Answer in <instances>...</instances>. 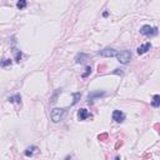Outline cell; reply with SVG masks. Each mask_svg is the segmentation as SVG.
I'll return each mask as SVG.
<instances>
[{
	"mask_svg": "<svg viewBox=\"0 0 160 160\" xmlns=\"http://www.w3.org/2000/svg\"><path fill=\"white\" fill-rule=\"evenodd\" d=\"M73 96H74V101H73V105H74V104H76V103L79 101V99H80V93H75Z\"/></svg>",
	"mask_w": 160,
	"mask_h": 160,
	"instance_id": "obj_17",
	"label": "cell"
},
{
	"mask_svg": "<svg viewBox=\"0 0 160 160\" xmlns=\"http://www.w3.org/2000/svg\"><path fill=\"white\" fill-rule=\"evenodd\" d=\"M125 119V115L123 111H120V110H114L113 111V120L116 123H122L123 120Z\"/></svg>",
	"mask_w": 160,
	"mask_h": 160,
	"instance_id": "obj_5",
	"label": "cell"
},
{
	"mask_svg": "<svg viewBox=\"0 0 160 160\" xmlns=\"http://www.w3.org/2000/svg\"><path fill=\"white\" fill-rule=\"evenodd\" d=\"M14 53H15V60L19 63L21 60V58H23V53L20 50H18V49H14Z\"/></svg>",
	"mask_w": 160,
	"mask_h": 160,
	"instance_id": "obj_13",
	"label": "cell"
},
{
	"mask_svg": "<svg viewBox=\"0 0 160 160\" xmlns=\"http://www.w3.org/2000/svg\"><path fill=\"white\" fill-rule=\"evenodd\" d=\"M100 55L104 56V58H114V56L118 55V51L115 49H111V48H106V49L100 50Z\"/></svg>",
	"mask_w": 160,
	"mask_h": 160,
	"instance_id": "obj_4",
	"label": "cell"
},
{
	"mask_svg": "<svg viewBox=\"0 0 160 160\" xmlns=\"http://www.w3.org/2000/svg\"><path fill=\"white\" fill-rule=\"evenodd\" d=\"M78 116H79V120H85L88 118H91V114L86 109H80L78 113Z\"/></svg>",
	"mask_w": 160,
	"mask_h": 160,
	"instance_id": "obj_9",
	"label": "cell"
},
{
	"mask_svg": "<svg viewBox=\"0 0 160 160\" xmlns=\"http://www.w3.org/2000/svg\"><path fill=\"white\" fill-rule=\"evenodd\" d=\"M8 100L10 103H18V104H20L21 103V96L19 94H15V95H13V96H9Z\"/></svg>",
	"mask_w": 160,
	"mask_h": 160,
	"instance_id": "obj_10",
	"label": "cell"
},
{
	"mask_svg": "<svg viewBox=\"0 0 160 160\" xmlns=\"http://www.w3.org/2000/svg\"><path fill=\"white\" fill-rule=\"evenodd\" d=\"M65 160H71V159H70V158H66V159H65Z\"/></svg>",
	"mask_w": 160,
	"mask_h": 160,
	"instance_id": "obj_19",
	"label": "cell"
},
{
	"mask_svg": "<svg viewBox=\"0 0 160 160\" xmlns=\"http://www.w3.org/2000/svg\"><path fill=\"white\" fill-rule=\"evenodd\" d=\"M91 74V66H86V68H85V73H83V78H88L89 75Z\"/></svg>",
	"mask_w": 160,
	"mask_h": 160,
	"instance_id": "obj_16",
	"label": "cell"
},
{
	"mask_svg": "<svg viewBox=\"0 0 160 160\" xmlns=\"http://www.w3.org/2000/svg\"><path fill=\"white\" fill-rule=\"evenodd\" d=\"M105 95V93L104 91H96V93H91V94L88 96V103L89 104H91L93 101H94L95 99H98V98H101V96H104Z\"/></svg>",
	"mask_w": 160,
	"mask_h": 160,
	"instance_id": "obj_7",
	"label": "cell"
},
{
	"mask_svg": "<svg viewBox=\"0 0 160 160\" xmlns=\"http://www.w3.org/2000/svg\"><path fill=\"white\" fill-rule=\"evenodd\" d=\"M64 114H65V110H64V109L54 108V109L51 110V113H50V118H51V120H53L54 123H59L60 120L63 119Z\"/></svg>",
	"mask_w": 160,
	"mask_h": 160,
	"instance_id": "obj_1",
	"label": "cell"
},
{
	"mask_svg": "<svg viewBox=\"0 0 160 160\" xmlns=\"http://www.w3.org/2000/svg\"><path fill=\"white\" fill-rule=\"evenodd\" d=\"M88 59H89L88 54H85V53H79V54L75 56V63L76 64H84Z\"/></svg>",
	"mask_w": 160,
	"mask_h": 160,
	"instance_id": "obj_6",
	"label": "cell"
},
{
	"mask_svg": "<svg viewBox=\"0 0 160 160\" xmlns=\"http://www.w3.org/2000/svg\"><path fill=\"white\" fill-rule=\"evenodd\" d=\"M36 150H38L36 146H34V145H33V146H29V148L25 150V155H26V156H31Z\"/></svg>",
	"mask_w": 160,
	"mask_h": 160,
	"instance_id": "obj_11",
	"label": "cell"
},
{
	"mask_svg": "<svg viewBox=\"0 0 160 160\" xmlns=\"http://www.w3.org/2000/svg\"><path fill=\"white\" fill-rule=\"evenodd\" d=\"M150 48H151V44H150V43H145V44H143L141 46L138 48V54H139V55L145 54V53H148V51L150 50Z\"/></svg>",
	"mask_w": 160,
	"mask_h": 160,
	"instance_id": "obj_8",
	"label": "cell"
},
{
	"mask_svg": "<svg viewBox=\"0 0 160 160\" xmlns=\"http://www.w3.org/2000/svg\"><path fill=\"white\" fill-rule=\"evenodd\" d=\"M151 105L154 106V108H159V105H160V95H154L153 96Z\"/></svg>",
	"mask_w": 160,
	"mask_h": 160,
	"instance_id": "obj_12",
	"label": "cell"
},
{
	"mask_svg": "<svg viewBox=\"0 0 160 160\" xmlns=\"http://www.w3.org/2000/svg\"><path fill=\"white\" fill-rule=\"evenodd\" d=\"M16 6H18V9H24V8H26V2L25 0H20V2H18L16 3Z\"/></svg>",
	"mask_w": 160,
	"mask_h": 160,
	"instance_id": "obj_14",
	"label": "cell"
},
{
	"mask_svg": "<svg viewBox=\"0 0 160 160\" xmlns=\"http://www.w3.org/2000/svg\"><path fill=\"white\" fill-rule=\"evenodd\" d=\"M118 60L119 63H122V64H128L131 59V53L129 50H124L122 53H118Z\"/></svg>",
	"mask_w": 160,
	"mask_h": 160,
	"instance_id": "obj_3",
	"label": "cell"
},
{
	"mask_svg": "<svg viewBox=\"0 0 160 160\" xmlns=\"http://www.w3.org/2000/svg\"><path fill=\"white\" fill-rule=\"evenodd\" d=\"M140 34H143L145 36L156 35L158 34V28H153V26H150V25H144V26H141V29H140Z\"/></svg>",
	"mask_w": 160,
	"mask_h": 160,
	"instance_id": "obj_2",
	"label": "cell"
},
{
	"mask_svg": "<svg viewBox=\"0 0 160 160\" xmlns=\"http://www.w3.org/2000/svg\"><path fill=\"white\" fill-rule=\"evenodd\" d=\"M10 64H11V60H10V59H4V60L0 61V66H3V68H5V66H8V65H10Z\"/></svg>",
	"mask_w": 160,
	"mask_h": 160,
	"instance_id": "obj_15",
	"label": "cell"
},
{
	"mask_svg": "<svg viewBox=\"0 0 160 160\" xmlns=\"http://www.w3.org/2000/svg\"><path fill=\"white\" fill-rule=\"evenodd\" d=\"M108 15H109V13H108V11H105V13H104V14H103V16H105V18H106V16H108Z\"/></svg>",
	"mask_w": 160,
	"mask_h": 160,
	"instance_id": "obj_18",
	"label": "cell"
}]
</instances>
